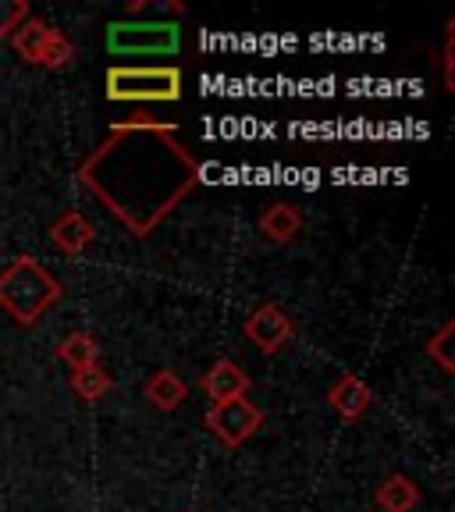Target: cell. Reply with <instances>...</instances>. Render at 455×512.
I'll return each instance as SVG.
<instances>
[{"label":"cell","mask_w":455,"mask_h":512,"mask_svg":"<svg viewBox=\"0 0 455 512\" xmlns=\"http://www.w3.org/2000/svg\"><path fill=\"white\" fill-rule=\"evenodd\" d=\"M79 185L136 239H150L189 192L200 185L203 168L182 143L178 125L157 118H128L79 164Z\"/></svg>","instance_id":"1"},{"label":"cell","mask_w":455,"mask_h":512,"mask_svg":"<svg viewBox=\"0 0 455 512\" xmlns=\"http://www.w3.org/2000/svg\"><path fill=\"white\" fill-rule=\"evenodd\" d=\"M64 288L36 256H18L0 271V306L15 324L32 328L54 303H61Z\"/></svg>","instance_id":"2"},{"label":"cell","mask_w":455,"mask_h":512,"mask_svg":"<svg viewBox=\"0 0 455 512\" xmlns=\"http://www.w3.org/2000/svg\"><path fill=\"white\" fill-rule=\"evenodd\" d=\"M107 100L118 104H175L185 93L182 68L175 64H114L104 75Z\"/></svg>","instance_id":"3"},{"label":"cell","mask_w":455,"mask_h":512,"mask_svg":"<svg viewBox=\"0 0 455 512\" xmlns=\"http://www.w3.org/2000/svg\"><path fill=\"white\" fill-rule=\"evenodd\" d=\"M107 50L114 57H175L182 50L178 22H111Z\"/></svg>","instance_id":"4"},{"label":"cell","mask_w":455,"mask_h":512,"mask_svg":"<svg viewBox=\"0 0 455 512\" xmlns=\"http://www.w3.org/2000/svg\"><path fill=\"white\" fill-rule=\"evenodd\" d=\"M207 427L224 448H239L264 427V409L256 406V402H249L246 395L242 399L214 402L207 409Z\"/></svg>","instance_id":"5"},{"label":"cell","mask_w":455,"mask_h":512,"mask_svg":"<svg viewBox=\"0 0 455 512\" xmlns=\"http://www.w3.org/2000/svg\"><path fill=\"white\" fill-rule=\"evenodd\" d=\"M242 335H246L256 349L264 352V356H274V352H281L288 342H292L296 324H292V317H288L278 303H264V306H256V310L246 317Z\"/></svg>","instance_id":"6"},{"label":"cell","mask_w":455,"mask_h":512,"mask_svg":"<svg viewBox=\"0 0 455 512\" xmlns=\"http://www.w3.org/2000/svg\"><path fill=\"white\" fill-rule=\"evenodd\" d=\"M328 406L342 416L345 424H356V420L374 406V392H370V384L360 381L356 374H342L328 388Z\"/></svg>","instance_id":"7"},{"label":"cell","mask_w":455,"mask_h":512,"mask_svg":"<svg viewBox=\"0 0 455 512\" xmlns=\"http://www.w3.org/2000/svg\"><path fill=\"white\" fill-rule=\"evenodd\" d=\"M50 242L61 249L64 256H82L96 242V224L79 210H64L54 224H50Z\"/></svg>","instance_id":"8"},{"label":"cell","mask_w":455,"mask_h":512,"mask_svg":"<svg viewBox=\"0 0 455 512\" xmlns=\"http://www.w3.org/2000/svg\"><path fill=\"white\" fill-rule=\"evenodd\" d=\"M203 392L214 402L242 399L249 392V374L235 360H217L214 367L203 374Z\"/></svg>","instance_id":"9"},{"label":"cell","mask_w":455,"mask_h":512,"mask_svg":"<svg viewBox=\"0 0 455 512\" xmlns=\"http://www.w3.org/2000/svg\"><path fill=\"white\" fill-rule=\"evenodd\" d=\"M303 232V214L292 203H271V207L260 214V235L274 246H285L296 235Z\"/></svg>","instance_id":"10"},{"label":"cell","mask_w":455,"mask_h":512,"mask_svg":"<svg viewBox=\"0 0 455 512\" xmlns=\"http://www.w3.org/2000/svg\"><path fill=\"white\" fill-rule=\"evenodd\" d=\"M143 392L160 413H175V409L189 399V384H185L175 370H153V374L146 377Z\"/></svg>","instance_id":"11"},{"label":"cell","mask_w":455,"mask_h":512,"mask_svg":"<svg viewBox=\"0 0 455 512\" xmlns=\"http://www.w3.org/2000/svg\"><path fill=\"white\" fill-rule=\"evenodd\" d=\"M50 29H54L50 22L29 15L15 32H11V47H15V54L22 57V61H29V64H40V54H43V47H47V40H50Z\"/></svg>","instance_id":"12"},{"label":"cell","mask_w":455,"mask_h":512,"mask_svg":"<svg viewBox=\"0 0 455 512\" xmlns=\"http://www.w3.org/2000/svg\"><path fill=\"white\" fill-rule=\"evenodd\" d=\"M374 498L384 512H413L416 505H420V488H416L406 473H395V477H388L381 488H377Z\"/></svg>","instance_id":"13"},{"label":"cell","mask_w":455,"mask_h":512,"mask_svg":"<svg viewBox=\"0 0 455 512\" xmlns=\"http://www.w3.org/2000/svg\"><path fill=\"white\" fill-rule=\"evenodd\" d=\"M57 360L68 363L72 370L93 367V363H100V342L89 331H72V335L57 345Z\"/></svg>","instance_id":"14"},{"label":"cell","mask_w":455,"mask_h":512,"mask_svg":"<svg viewBox=\"0 0 455 512\" xmlns=\"http://www.w3.org/2000/svg\"><path fill=\"white\" fill-rule=\"evenodd\" d=\"M72 395L79 402H96V399H104L107 392L114 388V377L107 374L100 363H93V367H82V370H72Z\"/></svg>","instance_id":"15"},{"label":"cell","mask_w":455,"mask_h":512,"mask_svg":"<svg viewBox=\"0 0 455 512\" xmlns=\"http://www.w3.org/2000/svg\"><path fill=\"white\" fill-rule=\"evenodd\" d=\"M72 61H75L72 36H68V32H61V29H50V40H47V47H43V54H40V68L57 72V68H68Z\"/></svg>","instance_id":"16"},{"label":"cell","mask_w":455,"mask_h":512,"mask_svg":"<svg viewBox=\"0 0 455 512\" xmlns=\"http://www.w3.org/2000/svg\"><path fill=\"white\" fill-rule=\"evenodd\" d=\"M452 335H455V324H452V320H445V324H441V328L424 342L427 360L438 363L441 374H455V360H452V352H448V345H452Z\"/></svg>","instance_id":"17"},{"label":"cell","mask_w":455,"mask_h":512,"mask_svg":"<svg viewBox=\"0 0 455 512\" xmlns=\"http://www.w3.org/2000/svg\"><path fill=\"white\" fill-rule=\"evenodd\" d=\"M29 4L25 0H0V43L11 40V32L29 18Z\"/></svg>","instance_id":"18"},{"label":"cell","mask_w":455,"mask_h":512,"mask_svg":"<svg viewBox=\"0 0 455 512\" xmlns=\"http://www.w3.org/2000/svg\"><path fill=\"white\" fill-rule=\"evenodd\" d=\"M452 36H455V22H448V32H445V50H441V61H445V89H455V79H452Z\"/></svg>","instance_id":"19"}]
</instances>
